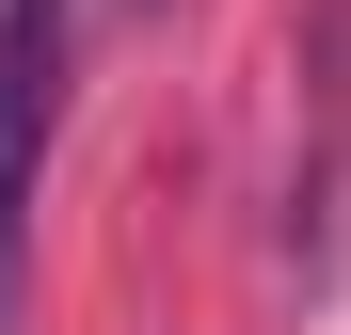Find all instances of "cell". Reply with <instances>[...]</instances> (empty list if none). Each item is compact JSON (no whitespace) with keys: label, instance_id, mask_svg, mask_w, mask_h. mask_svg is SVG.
Returning <instances> with one entry per match:
<instances>
[{"label":"cell","instance_id":"3","mask_svg":"<svg viewBox=\"0 0 351 335\" xmlns=\"http://www.w3.org/2000/svg\"><path fill=\"white\" fill-rule=\"evenodd\" d=\"M128 16H144V0H128Z\"/></svg>","mask_w":351,"mask_h":335},{"label":"cell","instance_id":"1","mask_svg":"<svg viewBox=\"0 0 351 335\" xmlns=\"http://www.w3.org/2000/svg\"><path fill=\"white\" fill-rule=\"evenodd\" d=\"M48 128H64V0H0V335H16V288H32Z\"/></svg>","mask_w":351,"mask_h":335},{"label":"cell","instance_id":"2","mask_svg":"<svg viewBox=\"0 0 351 335\" xmlns=\"http://www.w3.org/2000/svg\"><path fill=\"white\" fill-rule=\"evenodd\" d=\"M304 144H287V256L304 288L351 256V0H304Z\"/></svg>","mask_w":351,"mask_h":335}]
</instances>
